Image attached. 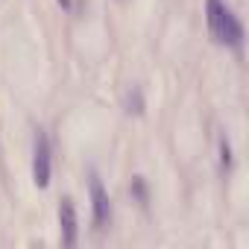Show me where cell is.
I'll list each match as a JSON object with an SVG mask.
<instances>
[{
	"label": "cell",
	"mask_w": 249,
	"mask_h": 249,
	"mask_svg": "<svg viewBox=\"0 0 249 249\" xmlns=\"http://www.w3.org/2000/svg\"><path fill=\"white\" fill-rule=\"evenodd\" d=\"M205 21H208V33L217 44H229V47H240L243 41V27L234 18V12L223 3V0H205Z\"/></svg>",
	"instance_id": "cell-1"
},
{
	"label": "cell",
	"mask_w": 249,
	"mask_h": 249,
	"mask_svg": "<svg viewBox=\"0 0 249 249\" xmlns=\"http://www.w3.org/2000/svg\"><path fill=\"white\" fill-rule=\"evenodd\" d=\"M33 182L36 188L50 185V141L44 132L36 135V150H33Z\"/></svg>",
	"instance_id": "cell-2"
},
{
	"label": "cell",
	"mask_w": 249,
	"mask_h": 249,
	"mask_svg": "<svg viewBox=\"0 0 249 249\" xmlns=\"http://www.w3.org/2000/svg\"><path fill=\"white\" fill-rule=\"evenodd\" d=\"M88 188H91V211H94V226H97V229H103V226L111 220V202H108V194H106V188H103V182H100V176H97V173H91Z\"/></svg>",
	"instance_id": "cell-3"
},
{
	"label": "cell",
	"mask_w": 249,
	"mask_h": 249,
	"mask_svg": "<svg viewBox=\"0 0 249 249\" xmlns=\"http://www.w3.org/2000/svg\"><path fill=\"white\" fill-rule=\"evenodd\" d=\"M59 226H62V246H76V231H79V226H76V208H73V199L71 196H65L62 202H59Z\"/></svg>",
	"instance_id": "cell-4"
},
{
	"label": "cell",
	"mask_w": 249,
	"mask_h": 249,
	"mask_svg": "<svg viewBox=\"0 0 249 249\" xmlns=\"http://www.w3.org/2000/svg\"><path fill=\"white\" fill-rule=\"evenodd\" d=\"M220 156H223V159H220V161H223V167L229 170V167H231V150H229V141H226V138L220 141Z\"/></svg>",
	"instance_id": "cell-5"
},
{
	"label": "cell",
	"mask_w": 249,
	"mask_h": 249,
	"mask_svg": "<svg viewBox=\"0 0 249 249\" xmlns=\"http://www.w3.org/2000/svg\"><path fill=\"white\" fill-rule=\"evenodd\" d=\"M132 185H135V194H138V199L144 202V199H147V188H144V179H135Z\"/></svg>",
	"instance_id": "cell-6"
},
{
	"label": "cell",
	"mask_w": 249,
	"mask_h": 249,
	"mask_svg": "<svg viewBox=\"0 0 249 249\" xmlns=\"http://www.w3.org/2000/svg\"><path fill=\"white\" fill-rule=\"evenodd\" d=\"M59 3H62V9H71V0H59Z\"/></svg>",
	"instance_id": "cell-7"
}]
</instances>
